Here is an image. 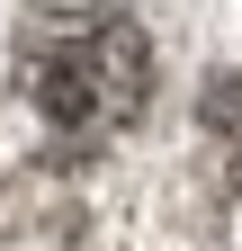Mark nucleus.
Listing matches in <instances>:
<instances>
[{
  "label": "nucleus",
  "mask_w": 242,
  "mask_h": 251,
  "mask_svg": "<svg viewBox=\"0 0 242 251\" xmlns=\"http://www.w3.org/2000/svg\"><path fill=\"white\" fill-rule=\"evenodd\" d=\"M18 81H27V99H36V117L54 135L99 144V135H117V126L144 108L153 45H144V27L126 9H54V18L27 27Z\"/></svg>",
  "instance_id": "f257e3e1"
}]
</instances>
